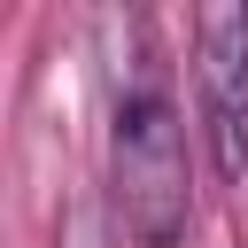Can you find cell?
I'll list each match as a JSON object with an SVG mask.
<instances>
[{
  "label": "cell",
  "instance_id": "1",
  "mask_svg": "<svg viewBox=\"0 0 248 248\" xmlns=\"http://www.w3.org/2000/svg\"><path fill=\"white\" fill-rule=\"evenodd\" d=\"M101 54H108V209L132 232V248H178L194 225V147L140 0H101Z\"/></svg>",
  "mask_w": 248,
  "mask_h": 248
},
{
  "label": "cell",
  "instance_id": "2",
  "mask_svg": "<svg viewBox=\"0 0 248 248\" xmlns=\"http://www.w3.org/2000/svg\"><path fill=\"white\" fill-rule=\"evenodd\" d=\"M194 116L217 186L248 178V0H194Z\"/></svg>",
  "mask_w": 248,
  "mask_h": 248
},
{
  "label": "cell",
  "instance_id": "3",
  "mask_svg": "<svg viewBox=\"0 0 248 248\" xmlns=\"http://www.w3.org/2000/svg\"><path fill=\"white\" fill-rule=\"evenodd\" d=\"M54 248H93V217H70V225L54 232Z\"/></svg>",
  "mask_w": 248,
  "mask_h": 248
}]
</instances>
